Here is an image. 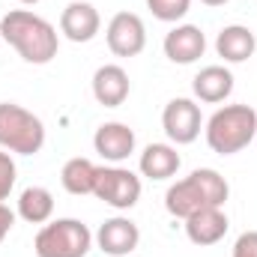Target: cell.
Listing matches in <instances>:
<instances>
[{
  "mask_svg": "<svg viewBox=\"0 0 257 257\" xmlns=\"http://www.w3.org/2000/svg\"><path fill=\"white\" fill-rule=\"evenodd\" d=\"M0 39H6L24 63L45 66L57 57L60 36L51 21L30 9H12L0 18Z\"/></svg>",
  "mask_w": 257,
  "mask_h": 257,
  "instance_id": "obj_1",
  "label": "cell"
},
{
  "mask_svg": "<svg viewBox=\"0 0 257 257\" xmlns=\"http://www.w3.org/2000/svg\"><path fill=\"white\" fill-rule=\"evenodd\" d=\"M227 194H230V186H227V180L218 171L197 168L186 180H180V183H174L168 189L165 209L174 218H189V215L206 209V206H224Z\"/></svg>",
  "mask_w": 257,
  "mask_h": 257,
  "instance_id": "obj_2",
  "label": "cell"
},
{
  "mask_svg": "<svg viewBox=\"0 0 257 257\" xmlns=\"http://www.w3.org/2000/svg\"><path fill=\"white\" fill-rule=\"evenodd\" d=\"M257 135V111L251 105H224L206 120V144L218 156L242 153Z\"/></svg>",
  "mask_w": 257,
  "mask_h": 257,
  "instance_id": "obj_3",
  "label": "cell"
},
{
  "mask_svg": "<svg viewBox=\"0 0 257 257\" xmlns=\"http://www.w3.org/2000/svg\"><path fill=\"white\" fill-rule=\"evenodd\" d=\"M42 147L45 123L15 102H0V150L12 156H36Z\"/></svg>",
  "mask_w": 257,
  "mask_h": 257,
  "instance_id": "obj_4",
  "label": "cell"
},
{
  "mask_svg": "<svg viewBox=\"0 0 257 257\" xmlns=\"http://www.w3.org/2000/svg\"><path fill=\"white\" fill-rule=\"evenodd\" d=\"M93 248V233L78 218L45 221L33 239L36 257H87Z\"/></svg>",
  "mask_w": 257,
  "mask_h": 257,
  "instance_id": "obj_5",
  "label": "cell"
},
{
  "mask_svg": "<svg viewBox=\"0 0 257 257\" xmlns=\"http://www.w3.org/2000/svg\"><path fill=\"white\" fill-rule=\"evenodd\" d=\"M93 194L114 209H132L141 200V177L132 174L128 168H120V165L99 168Z\"/></svg>",
  "mask_w": 257,
  "mask_h": 257,
  "instance_id": "obj_6",
  "label": "cell"
},
{
  "mask_svg": "<svg viewBox=\"0 0 257 257\" xmlns=\"http://www.w3.org/2000/svg\"><path fill=\"white\" fill-rule=\"evenodd\" d=\"M200 126H203V117H200V105L194 99H183V96L171 99L162 111V128L177 147L194 144L200 135Z\"/></svg>",
  "mask_w": 257,
  "mask_h": 257,
  "instance_id": "obj_7",
  "label": "cell"
},
{
  "mask_svg": "<svg viewBox=\"0 0 257 257\" xmlns=\"http://www.w3.org/2000/svg\"><path fill=\"white\" fill-rule=\"evenodd\" d=\"M105 39H108L111 54H117V57H138L147 48V27H144L141 15H135V12H117L108 21Z\"/></svg>",
  "mask_w": 257,
  "mask_h": 257,
  "instance_id": "obj_8",
  "label": "cell"
},
{
  "mask_svg": "<svg viewBox=\"0 0 257 257\" xmlns=\"http://www.w3.org/2000/svg\"><path fill=\"white\" fill-rule=\"evenodd\" d=\"M93 239H96L99 251H105L108 257H128L138 248V242H141V230H138V224L132 218L114 215V218L99 224Z\"/></svg>",
  "mask_w": 257,
  "mask_h": 257,
  "instance_id": "obj_9",
  "label": "cell"
},
{
  "mask_svg": "<svg viewBox=\"0 0 257 257\" xmlns=\"http://www.w3.org/2000/svg\"><path fill=\"white\" fill-rule=\"evenodd\" d=\"M165 57L171 63H180V66H189V63H197L206 51V36L197 24H177L174 30H168L165 42Z\"/></svg>",
  "mask_w": 257,
  "mask_h": 257,
  "instance_id": "obj_10",
  "label": "cell"
},
{
  "mask_svg": "<svg viewBox=\"0 0 257 257\" xmlns=\"http://www.w3.org/2000/svg\"><path fill=\"white\" fill-rule=\"evenodd\" d=\"M102 27V18H99V9L87 0H72L60 15V33H63L69 42H90L96 39Z\"/></svg>",
  "mask_w": 257,
  "mask_h": 257,
  "instance_id": "obj_11",
  "label": "cell"
},
{
  "mask_svg": "<svg viewBox=\"0 0 257 257\" xmlns=\"http://www.w3.org/2000/svg\"><path fill=\"white\" fill-rule=\"evenodd\" d=\"M93 147L105 162L120 165L135 153V132L126 123H102L93 135Z\"/></svg>",
  "mask_w": 257,
  "mask_h": 257,
  "instance_id": "obj_12",
  "label": "cell"
},
{
  "mask_svg": "<svg viewBox=\"0 0 257 257\" xmlns=\"http://www.w3.org/2000/svg\"><path fill=\"white\" fill-rule=\"evenodd\" d=\"M128 90H132V84H128V75L123 66L105 63L93 72V96H96L99 105L120 108L128 99Z\"/></svg>",
  "mask_w": 257,
  "mask_h": 257,
  "instance_id": "obj_13",
  "label": "cell"
},
{
  "mask_svg": "<svg viewBox=\"0 0 257 257\" xmlns=\"http://www.w3.org/2000/svg\"><path fill=\"white\" fill-rule=\"evenodd\" d=\"M227 227H230V221H227L221 206H206V209H200V212L186 218V236L194 245H215V242H221Z\"/></svg>",
  "mask_w": 257,
  "mask_h": 257,
  "instance_id": "obj_14",
  "label": "cell"
},
{
  "mask_svg": "<svg viewBox=\"0 0 257 257\" xmlns=\"http://www.w3.org/2000/svg\"><path fill=\"white\" fill-rule=\"evenodd\" d=\"M215 51L224 63H245L257 51V36L254 30L242 27V24H227L218 30L215 36Z\"/></svg>",
  "mask_w": 257,
  "mask_h": 257,
  "instance_id": "obj_15",
  "label": "cell"
},
{
  "mask_svg": "<svg viewBox=\"0 0 257 257\" xmlns=\"http://www.w3.org/2000/svg\"><path fill=\"white\" fill-rule=\"evenodd\" d=\"M180 165H183V159H180L177 147H171V144H150V147L141 153V159H138L141 177L156 180V183L171 180V177L180 171Z\"/></svg>",
  "mask_w": 257,
  "mask_h": 257,
  "instance_id": "obj_16",
  "label": "cell"
},
{
  "mask_svg": "<svg viewBox=\"0 0 257 257\" xmlns=\"http://www.w3.org/2000/svg\"><path fill=\"white\" fill-rule=\"evenodd\" d=\"M194 96L206 105H218L233 93V75L227 66H203L192 81Z\"/></svg>",
  "mask_w": 257,
  "mask_h": 257,
  "instance_id": "obj_17",
  "label": "cell"
},
{
  "mask_svg": "<svg viewBox=\"0 0 257 257\" xmlns=\"http://www.w3.org/2000/svg\"><path fill=\"white\" fill-rule=\"evenodd\" d=\"M96 177H99V168H96L90 159H81V156L69 159V162L63 165V171H60L63 189L69 194H75V197L93 194V189H96Z\"/></svg>",
  "mask_w": 257,
  "mask_h": 257,
  "instance_id": "obj_18",
  "label": "cell"
},
{
  "mask_svg": "<svg viewBox=\"0 0 257 257\" xmlns=\"http://www.w3.org/2000/svg\"><path fill=\"white\" fill-rule=\"evenodd\" d=\"M18 215L27 224H45L54 215V194L42 186H30L18 197Z\"/></svg>",
  "mask_w": 257,
  "mask_h": 257,
  "instance_id": "obj_19",
  "label": "cell"
},
{
  "mask_svg": "<svg viewBox=\"0 0 257 257\" xmlns=\"http://www.w3.org/2000/svg\"><path fill=\"white\" fill-rule=\"evenodd\" d=\"M147 6H150V12H153V18H159V21H180V18H186V12H189V6H192V0H147Z\"/></svg>",
  "mask_w": 257,
  "mask_h": 257,
  "instance_id": "obj_20",
  "label": "cell"
},
{
  "mask_svg": "<svg viewBox=\"0 0 257 257\" xmlns=\"http://www.w3.org/2000/svg\"><path fill=\"white\" fill-rule=\"evenodd\" d=\"M15 177H18V168H15L12 153L0 150V203L12 194V189H15Z\"/></svg>",
  "mask_w": 257,
  "mask_h": 257,
  "instance_id": "obj_21",
  "label": "cell"
},
{
  "mask_svg": "<svg viewBox=\"0 0 257 257\" xmlns=\"http://www.w3.org/2000/svg\"><path fill=\"white\" fill-rule=\"evenodd\" d=\"M230 257H257V230L239 233L236 242H233V254Z\"/></svg>",
  "mask_w": 257,
  "mask_h": 257,
  "instance_id": "obj_22",
  "label": "cell"
},
{
  "mask_svg": "<svg viewBox=\"0 0 257 257\" xmlns=\"http://www.w3.org/2000/svg\"><path fill=\"white\" fill-rule=\"evenodd\" d=\"M15 227V212L6 206V203H0V242L9 236V230Z\"/></svg>",
  "mask_w": 257,
  "mask_h": 257,
  "instance_id": "obj_23",
  "label": "cell"
},
{
  "mask_svg": "<svg viewBox=\"0 0 257 257\" xmlns=\"http://www.w3.org/2000/svg\"><path fill=\"white\" fill-rule=\"evenodd\" d=\"M200 3H206V6H224L227 0H200Z\"/></svg>",
  "mask_w": 257,
  "mask_h": 257,
  "instance_id": "obj_24",
  "label": "cell"
},
{
  "mask_svg": "<svg viewBox=\"0 0 257 257\" xmlns=\"http://www.w3.org/2000/svg\"><path fill=\"white\" fill-rule=\"evenodd\" d=\"M18 3H27V6H30V3H39V0H18Z\"/></svg>",
  "mask_w": 257,
  "mask_h": 257,
  "instance_id": "obj_25",
  "label": "cell"
}]
</instances>
